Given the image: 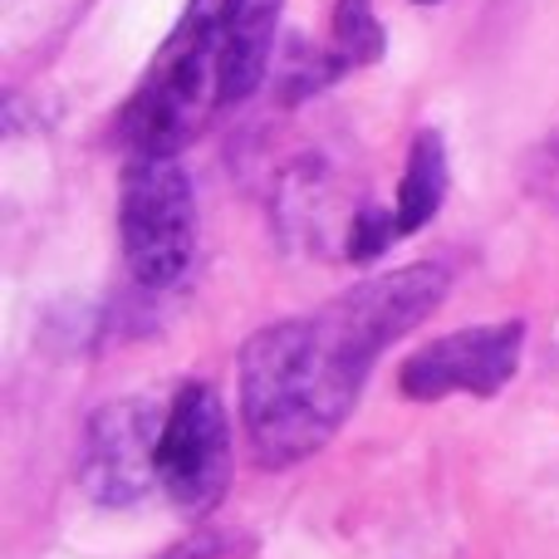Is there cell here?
<instances>
[{"label":"cell","instance_id":"6da1fadb","mask_svg":"<svg viewBox=\"0 0 559 559\" xmlns=\"http://www.w3.org/2000/svg\"><path fill=\"white\" fill-rule=\"evenodd\" d=\"M447 299L442 265H403L314 314L265 324L241 348V423L261 466H295L344 427L388 344Z\"/></svg>","mask_w":559,"mask_h":559},{"label":"cell","instance_id":"7a4b0ae2","mask_svg":"<svg viewBox=\"0 0 559 559\" xmlns=\"http://www.w3.org/2000/svg\"><path fill=\"white\" fill-rule=\"evenodd\" d=\"M241 0H187L177 29L143 84L133 88L118 133L128 157H177L226 104V35Z\"/></svg>","mask_w":559,"mask_h":559},{"label":"cell","instance_id":"3957f363","mask_svg":"<svg viewBox=\"0 0 559 559\" xmlns=\"http://www.w3.org/2000/svg\"><path fill=\"white\" fill-rule=\"evenodd\" d=\"M128 271L147 289L182 285L197 261V197L177 157H128L118 197Z\"/></svg>","mask_w":559,"mask_h":559},{"label":"cell","instance_id":"277c9868","mask_svg":"<svg viewBox=\"0 0 559 559\" xmlns=\"http://www.w3.org/2000/svg\"><path fill=\"white\" fill-rule=\"evenodd\" d=\"M231 476V423L216 388L187 383L167 403V423L157 437V486L187 515H206L226 496Z\"/></svg>","mask_w":559,"mask_h":559},{"label":"cell","instance_id":"5b68a950","mask_svg":"<svg viewBox=\"0 0 559 559\" xmlns=\"http://www.w3.org/2000/svg\"><path fill=\"white\" fill-rule=\"evenodd\" d=\"M521 348H525L521 319L456 329V334H442L417 348L403 364V373H397V388L413 403H442L452 393L496 397L515 378V368H521Z\"/></svg>","mask_w":559,"mask_h":559},{"label":"cell","instance_id":"8992f818","mask_svg":"<svg viewBox=\"0 0 559 559\" xmlns=\"http://www.w3.org/2000/svg\"><path fill=\"white\" fill-rule=\"evenodd\" d=\"M167 403L153 397H114L88 417L79 481L98 506H133L157 481V437Z\"/></svg>","mask_w":559,"mask_h":559},{"label":"cell","instance_id":"52a82bcc","mask_svg":"<svg viewBox=\"0 0 559 559\" xmlns=\"http://www.w3.org/2000/svg\"><path fill=\"white\" fill-rule=\"evenodd\" d=\"M442 197H447V147H442V133H417L413 138V153H407V167H403V182H397V202H393V216H397V231L413 236L442 212Z\"/></svg>","mask_w":559,"mask_h":559},{"label":"cell","instance_id":"ba28073f","mask_svg":"<svg viewBox=\"0 0 559 559\" xmlns=\"http://www.w3.org/2000/svg\"><path fill=\"white\" fill-rule=\"evenodd\" d=\"M383 25H378L373 0H338L334 5V55L348 69L383 59Z\"/></svg>","mask_w":559,"mask_h":559},{"label":"cell","instance_id":"9c48e42d","mask_svg":"<svg viewBox=\"0 0 559 559\" xmlns=\"http://www.w3.org/2000/svg\"><path fill=\"white\" fill-rule=\"evenodd\" d=\"M540 173H545V192L559 197V138L545 147V167H540Z\"/></svg>","mask_w":559,"mask_h":559},{"label":"cell","instance_id":"30bf717a","mask_svg":"<svg viewBox=\"0 0 559 559\" xmlns=\"http://www.w3.org/2000/svg\"><path fill=\"white\" fill-rule=\"evenodd\" d=\"M417 5H432V0H417Z\"/></svg>","mask_w":559,"mask_h":559}]
</instances>
